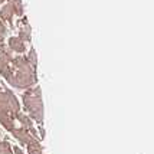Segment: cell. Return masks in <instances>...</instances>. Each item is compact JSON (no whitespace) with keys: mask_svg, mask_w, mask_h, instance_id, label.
<instances>
[{"mask_svg":"<svg viewBox=\"0 0 154 154\" xmlns=\"http://www.w3.org/2000/svg\"><path fill=\"white\" fill-rule=\"evenodd\" d=\"M23 104L29 112V117L43 125V102H42V91L39 87L27 89L23 94Z\"/></svg>","mask_w":154,"mask_h":154,"instance_id":"obj_1","label":"cell"},{"mask_svg":"<svg viewBox=\"0 0 154 154\" xmlns=\"http://www.w3.org/2000/svg\"><path fill=\"white\" fill-rule=\"evenodd\" d=\"M14 118H16V114L13 112V109L10 108L6 89H5L3 92H0V124L6 128L7 131H13Z\"/></svg>","mask_w":154,"mask_h":154,"instance_id":"obj_2","label":"cell"},{"mask_svg":"<svg viewBox=\"0 0 154 154\" xmlns=\"http://www.w3.org/2000/svg\"><path fill=\"white\" fill-rule=\"evenodd\" d=\"M10 85L14 88H30L38 82V76L36 72H19L14 71L13 75L10 76V79L7 81Z\"/></svg>","mask_w":154,"mask_h":154,"instance_id":"obj_3","label":"cell"},{"mask_svg":"<svg viewBox=\"0 0 154 154\" xmlns=\"http://www.w3.org/2000/svg\"><path fill=\"white\" fill-rule=\"evenodd\" d=\"M13 137L14 138H17V141H19L22 146H26L27 143L30 140H33L35 137L30 133H29V128H25V127H19V128H13ZM39 140V138H38Z\"/></svg>","mask_w":154,"mask_h":154,"instance_id":"obj_4","label":"cell"},{"mask_svg":"<svg viewBox=\"0 0 154 154\" xmlns=\"http://www.w3.org/2000/svg\"><path fill=\"white\" fill-rule=\"evenodd\" d=\"M9 48H10L13 52H17V54L26 52V46H25V43H23L19 38H10V39H9Z\"/></svg>","mask_w":154,"mask_h":154,"instance_id":"obj_5","label":"cell"},{"mask_svg":"<svg viewBox=\"0 0 154 154\" xmlns=\"http://www.w3.org/2000/svg\"><path fill=\"white\" fill-rule=\"evenodd\" d=\"M26 146H27V151H29V154H43L42 146H40V143H39V140H38V138L30 140Z\"/></svg>","mask_w":154,"mask_h":154,"instance_id":"obj_6","label":"cell"},{"mask_svg":"<svg viewBox=\"0 0 154 154\" xmlns=\"http://www.w3.org/2000/svg\"><path fill=\"white\" fill-rule=\"evenodd\" d=\"M16 118L19 121L20 124H22V127L25 128H33V120L26 114H22V112H17L16 114Z\"/></svg>","mask_w":154,"mask_h":154,"instance_id":"obj_7","label":"cell"},{"mask_svg":"<svg viewBox=\"0 0 154 154\" xmlns=\"http://www.w3.org/2000/svg\"><path fill=\"white\" fill-rule=\"evenodd\" d=\"M27 60H29V63L32 65V68H33V69H36V68H38V56H36V51H35V49H30V51H29Z\"/></svg>","mask_w":154,"mask_h":154,"instance_id":"obj_8","label":"cell"},{"mask_svg":"<svg viewBox=\"0 0 154 154\" xmlns=\"http://www.w3.org/2000/svg\"><path fill=\"white\" fill-rule=\"evenodd\" d=\"M0 154H13L12 151V147L7 141H2L0 143Z\"/></svg>","mask_w":154,"mask_h":154,"instance_id":"obj_9","label":"cell"},{"mask_svg":"<svg viewBox=\"0 0 154 154\" xmlns=\"http://www.w3.org/2000/svg\"><path fill=\"white\" fill-rule=\"evenodd\" d=\"M12 151H13V154H23V151H22V148L20 147H13L12 148Z\"/></svg>","mask_w":154,"mask_h":154,"instance_id":"obj_10","label":"cell"},{"mask_svg":"<svg viewBox=\"0 0 154 154\" xmlns=\"http://www.w3.org/2000/svg\"><path fill=\"white\" fill-rule=\"evenodd\" d=\"M39 133H40V138L43 140V138H45V130H43V127H42V125L39 127Z\"/></svg>","mask_w":154,"mask_h":154,"instance_id":"obj_11","label":"cell"}]
</instances>
